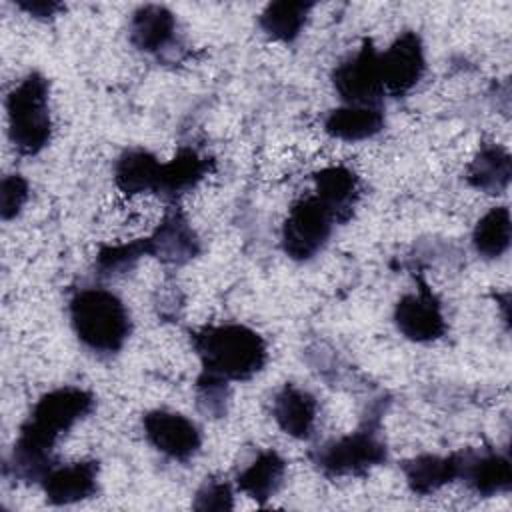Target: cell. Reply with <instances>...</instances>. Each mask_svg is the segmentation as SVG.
Instances as JSON below:
<instances>
[{"label": "cell", "instance_id": "cell-16", "mask_svg": "<svg viewBox=\"0 0 512 512\" xmlns=\"http://www.w3.org/2000/svg\"><path fill=\"white\" fill-rule=\"evenodd\" d=\"M462 452H452L448 456L420 454L402 464V472L408 488L418 496H428L442 486L460 478Z\"/></svg>", "mask_w": 512, "mask_h": 512}, {"label": "cell", "instance_id": "cell-14", "mask_svg": "<svg viewBox=\"0 0 512 512\" xmlns=\"http://www.w3.org/2000/svg\"><path fill=\"white\" fill-rule=\"evenodd\" d=\"M314 196L330 210L336 222H346L360 196V182L348 166H326L314 174Z\"/></svg>", "mask_w": 512, "mask_h": 512}, {"label": "cell", "instance_id": "cell-19", "mask_svg": "<svg viewBox=\"0 0 512 512\" xmlns=\"http://www.w3.org/2000/svg\"><path fill=\"white\" fill-rule=\"evenodd\" d=\"M162 162L144 148L124 150L114 164V184L126 196L158 192Z\"/></svg>", "mask_w": 512, "mask_h": 512}, {"label": "cell", "instance_id": "cell-7", "mask_svg": "<svg viewBox=\"0 0 512 512\" xmlns=\"http://www.w3.org/2000/svg\"><path fill=\"white\" fill-rule=\"evenodd\" d=\"M332 84L346 106H380L384 96L380 52L370 38H364L358 52L334 68Z\"/></svg>", "mask_w": 512, "mask_h": 512}, {"label": "cell", "instance_id": "cell-3", "mask_svg": "<svg viewBox=\"0 0 512 512\" xmlns=\"http://www.w3.org/2000/svg\"><path fill=\"white\" fill-rule=\"evenodd\" d=\"M68 314L76 338L98 354L120 352L132 330L126 304L100 286L78 290L68 302Z\"/></svg>", "mask_w": 512, "mask_h": 512}, {"label": "cell", "instance_id": "cell-20", "mask_svg": "<svg viewBox=\"0 0 512 512\" xmlns=\"http://www.w3.org/2000/svg\"><path fill=\"white\" fill-rule=\"evenodd\" d=\"M384 114L374 106H342L334 108L324 118V132L336 140L360 142L380 134Z\"/></svg>", "mask_w": 512, "mask_h": 512}, {"label": "cell", "instance_id": "cell-5", "mask_svg": "<svg viewBox=\"0 0 512 512\" xmlns=\"http://www.w3.org/2000/svg\"><path fill=\"white\" fill-rule=\"evenodd\" d=\"M310 458L326 476H362L370 468L386 462L388 448L378 436L376 426L368 422L352 434L318 446Z\"/></svg>", "mask_w": 512, "mask_h": 512}, {"label": "cell", "instance_id": "cell-1", "mask_svg": "<svg viewBox=\"0 0 512 512\" xmlns=\"http://www.w3.org/2000/svg\"><path fill=\"white\" fill-rule=\"evenodd\" d=\"M92 392L78 386H60L42 394L20 426L6 472L16 480L42 482L56 466L52 452L56 442L94 410Z\"/></svg>", "mask_w": 512, "mask_h": 512}, {"label": "cell", "instance_id": "cell-12", "mask_svg": "<svg viewBox=\"0 0 512 512\" xmlns=\"http://www.w3.org/2000/svg\"><path fill=\"white\" fill-rule=\"evenodd\" d=\"M148 256H156L168 264H184L200 252V242L186 216L172 208L160 222V226L146 236Z\"/></svg>", "mask_w": 512, "mask_h": 512}, {"label": "cell", "instance_id": "cell-27", "mask_svg": "<svg viewBox=\"0 0 512 512\" xmlns=\"http://www.w3.org/2000/svg\"><path fill=\"white\" fill-rule=\"evenodd\" d=\"M28 194H30V186H28V180L20 174H8L4 176L2 180V186H0V214H2V220H12L16 218L26 200H28Z\"/></svg>", "mask_w": 512, "mask_h": 512}, {"label": "cell", "instance_id": "cell-17", "mask_svg": "<svg viewBox=\"0 0 512 512\" xmlns=\"http://www.w3.org/2000/svg\"><path fill=\"white\" fill-rule=\"evenodd\" d=\"M130 42L148 54H160L176 40V16L160 4L140 6L130 18Z\"/></svg>", "mask_w": 512, "mask_h": 512}, {"label": "cell", "instance_id": "cell-22", "mask_svg": "<svg viewBox=\"0 0 512 512\" xmlns=\"http://www.w3.org/2000/svg\"><path fill=\"white\" fill-rule=\"evenodd\" d=\"M286 462L276 450H262L238 476L236 486L240 492L264 504L270 500L284 482Z\"/></svg>", "mask_w": 512, "mask_h": 512}, {"label": "cell", "instance_id": "cell-23", "mask_svg": "<svg viewBox=\"0 0 512 512\" xmlns=\"http://www.w3.org/2000/svg\"><path fill=\"white\" fill-rule=\"evenodd\" d=\"M312 8H314L312 2H288V0L270 2L262 10L258 24L262 32L272 40L294 42L300 36Z\"/></svg>", "mask_w": 512, "mask_h": 512}, {"label": "cell", "instance_id": "cell-21", "mask_svg": "<svg viewBox=\"0 0 512 512\" xmlns=\"http://www.w3.org/2000/svg\"><path fill=\"white\" fill-rule=\"evenodd\" d=\"M512 176L510 154L498 144H482L466 168V182L486 194H502Z\"/></svg>", "mask_w": 512, "mask_h": 512}, {"label": "cell", "instance_id": "cell-24", "mask_svg": "<svg viewBox=\"0 0 512 512\" xmlns=\"http://www.w3.org/2000/svg\"><path fill=\"white\" fill-rule=\"evenodd\" d=\"M512 220L506 206L490 208L472 230V246L482 258H500L510 248Z\"/></svg>", "mask_w": 512, "mask_h": 512}, {"label": "cell", "instance_id": "cell-6", "mask_svg": "<svg viewBox=\"0 0 512 512\" xmlns=\"http://www.w3.org/2000/svg\"><path fill=\"white\" fill-rule=\"evenodd\" d=\"M330 210L314 196L296 200L282 224V250L296 262L314 258L328 242L334 226Z\"/></svg>", "mask_w": 512, "mask_h": 512}, {"label": "cell", "instance_id": "cell-2", "mask_svg": "<svg viewBox=\"0 0 512 512\" xmlns=\"http://www.w3.org/2000/svg\"><path fill=\"white\" fill-rule=\"evenodd\" d=\"M190 340L202 362V370L228 382L250 380L268 360L264 338L244 324L204 326L192 332Z\"/></svg>", "mask_w": 512, "mask_h": 512}, {"label": "cell", "instance_id": "cell-18", "mask_svg": "<svg viewBox=\"0 0 512 512\" xmlns=\"http://www.w3.org/2000/svg\"><path fill=\"white\" fill-rule=\"evenodd\" d=\"M212 170V160L202 156L194 148H180L176 156L162 162L158 196L166 200H176L186 192H192Z\"/></svg>", "mask_w": 512, "mask_h": 512}, {"label": "cell", "instance_id": "cell-28", "mask_svg": "<svg viewBox=\"0 0 512 512\" xmlns=\"http://www.w3.org/2000/svg\"><path fill=\"white\" fill-rule=\"evenodd\" d=\"M196 510L208 512V510H232L234 508V496L228 482L222 480H208L202 484V488L196 492L194 504Z\"/></svg>", "mask_w": 512, "mask_h": 512}, {"label": "cell", "instance_id": "cell-25", "mask_svg": "<svg viewBox=\"0 0 512 512\" xmlns=\"http://www.w3.org/2000/svg\"><path fill=\"white\" fill-rule=\"evenodd\" d=\"M142 256H148L146 238H138L122 244H106L100 248L96 256V270L102 276H120L132 270Z\"/></svg>", "mask_w": 512, "mask_h": 512}, {"label": "cell", "instance_id": "cell-11", "mask_svg": "<svg viewBox=\"0 0 512 512\" xmlns=\"http://www.w3.org/2000/svg\"><path fill=\"white\" fill-rule=\"evenodd\" d=\"M98 472L100 466L96 460H80L66 466H54L40 484L50 504H76L96 494Z\"/></svg>", "mask_w": 512, "mask_h": 512}, {"label": "cell", "instance_id": "cell-15", "mask_svg": "<svg viewBox=\"0 0 512 512\" xmlns=\"http://www.w3.org/2000/svg\"><path fill=\"white\" fill-rule=\"evenodd\" d=\"M316 398L294 384H284L272 402V416L282 432L292 438L306 440L312 436L316 424Z\"/></svg>", "mask_w": 512, "mask_h": 512}, {"label": "cell", "instance_id": "cell-13", "mask_svg": "<svg viewBox=\"0 0 512 512\" xmlns=\"http://www.w3.org/2000/svg\"><path fill=\"white\" fill-rule=\"evenodd\" d=\"M460 480L478 496H496L512 486L510 458L496 450H462Z\"/></svg>", "mask_w": 512, "mask_h": 512}, {"label": "cell", "instance_id": "cell-10", "mask_svg": "<svg viewBox=\"0 0 512 512\" xmlns=\"http://www.w3.org/2000/svg\"><path fill=\"white\" fill-rule=\"evenodd\" d=\"M146 440L172 460H190L202 444L198 426L180 412L152 410L142 418Z\"/></svg>", "mask_w": 512, "mask_h": 512}, {"label": "cell", "instance_id": "cell-9", "mask_svg": "<svg viewBox=\"0 0 512 512\" xmlns=\"http://www.w3.org/2000/svg\"><path fill=\"white\" fill-rule=\"evenodd\" d=\"M426 70L424 44L412 30H404L396 40L380 52V74L384 92L390 96L408 94L422 78Z\"/></svg>", "mask_w": 512, "mask_h": 512}, {"label": "cell", "instance_id": "cell-4", "mask_svg": "<svg viewBox=\"0 0 512 512\" xmlns=\"http://www.w3.org/2000/svg\"><path fill=\"white\" fill-rule=\"evenodd\" d=\"M50 84L40 72L26 74L6 98L8 138L18 154L36 156L52 138Z\"/></svg>", "mask_w": 512, "mask_h": 512}, {"label": "cell", "instance_id": "cell-8", "mask_svg": "<svg viewBox=\"0 0 512 512\" xmlns=\"http://www.w3.org/2000/svg\"><path fill=\"white\" fill-rule=\"evenodd\" d=\"M398 332L412 342H434L444 336L446 320L438 296L426 282H418L416 292L404 294L394 306Z\"/></svg>", "mask_w": 512, "mask_h": 512}, {"label": "cell", "instance_id": "cell-29", "mask_svg": "<svg viewBox=\"0 0 512 512\" xmlns=\"http://www.w3.org/2000/svg\"><path fill=\"white\" fill-rule=\"evenodd\" d=\"M16 6L34 18H52L64 10V6L60 2H52V0H48V2L46 0H18Z\"/></svg>", "mask_w": 512, "mask_h": 512}, {"label": "cell", "instance_id": "cell-26", "mask_svg": "<svg viewBox=\"0 0 512 512\" xmlns=\"http://www.w3.org/2000/svg\"><path fill=\"white\" fill-rule=\"evenodd\" d=\"M196 398H198V408L204 414L212 418L224 416L226 402H228V380L202 370L196 380Z\"/></svg>", "mask_w": 512, "mask_h": 512}]
</instances>
